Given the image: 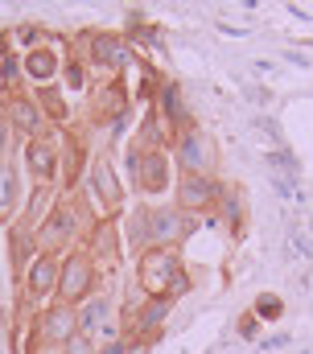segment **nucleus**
I'll list each match as a JSON object with an SVG mask.
<instances>
[{
    "label": "nucleus",
    "mask_w": 313,
    "mask_h": 354,
    "mask_svg": "<svg viewBox=\"0 0 313 354\" xmlns=\"http://www.w3.org/2000/svg\"><path fill=\"white\" fill-rule=\"evenodd\" d=\"M25 71H29L33 79H50V75H54V54H50V50H33V54L25 58Z\"/></svg>",
    "instance_id": "obj_11"
},
{
    "label": "nucleus",
    "mask_w": 313,
    "mask_h": 354,
    "mask_svg": "<svg viewBox=\"0 0 313 354\" xmlns=\"http://www.w3.org/2000/svg\"><path fill=\"white\" fill-rule=\"evenodd\" d=\"M177 235H181V214L177 210H156V214H149V239H153L156 248H165Z\"/></svg>",
    "instance_id": "obj_6"
},
{
    "label": "nucleus",
    "mask_w": 313,
    "mask_h": 354,
    "mask_svg": "<svg viewBox=\"0 0 313 354\" xmlns=\"http://www.w3.org/2000/svg\"><path fill=\"white\" fill-rule=\"evenodd\" d=\"M211 145H206V136L202 132H186V140H181V165H186V174H206V165H211Z\"/></svg>",
    "instance_id": "obj_4"
},
{
    "label": "nucleus",
    "mask_w": 313,
    "mask_h": 354,
    "mask_svg": "<svg viewBox=\"0 0 313 354\" xmlns=\"http://www.w3.org/2000/svg\"><path fill=\"white\" fill-rule=\"evenodd\" d=\"M165 309H169V301H153V305L145 309V326H156V322L165 317Z\"/></svg>",
    "instance_id": "obj_16"
},
{
    "label": "nucleus",
    "mask_w": 313,
    "mask_h": 354,
    "mask_svg": "<svg viewBox=\"0 0 313 354\" xmlns=\"http://www.w3.org/2000/svg\"><path fill=\"white\" fill-rule=\"evenodd\" d=\"M132 165L141 169L145 189H165V157H161V153H145V157H136Z\"/></svg>",
    "instance_id": "obj_8"
},
{
    "label": "nucleus",
    "mask_w": 313,
    "mask_h": 354,
    "mask_svg": "<svg viewBox=\"0 0 313 354\" xmlns=\"http://www.w3.org/2000/svg\"><path fill=\"white\" fill-rule=\"evenodd\" d=\"M58 272H62V268L54 264V256H42L37 264L29 268V292H37V297H42V292H50V288H54V280H58Z\"/></svg>",
    "instance_id": "obj_7"
},
{
    "label": "nucleus",
    "mask_w": 313,
    "mask_h": 354,
    "mask_svg": "<svg viewBox=\"0 0 313 354\" xmlns=\"http://www.w3.org/2000/svg\"><path fill=\"white\" fill-rule=\"evenodd\" d=\"M29 169L37 177H50L54 174V149H46V145H29Z\"/></svg>",
    "instance_id": "obj_10"
},
{
    "label": "nucleus",
    "mask_w": 313,
    "mask_h": 354,
    "mask_svg": "<svg viewBox=\"0 0 313 354\" xmlns=\"http://www.w3.org/2000/svg\"><path fill=\"white\" fill-rule=\"evenodd\" d=\"M95 58H99L103 66H120V62H124V46H120L116 37L99 33V37H95Z\"/></svg>",
    "instance_id": "obj_9"
},
{
    "label": "nucleus",
    "mask_w": 313,
    "mask_h": 354,
    "mask_svg": "<svg viewBox=\"0 0 313 354\" xmlns=\"http://www.w3.org/2000/svg\"><path fill=\"white\" fill-rule=\"evenodd\" d=\"M12 181H17V174H12V165H0V210H8V206H12V198H17Z\"/></svg>",
    "instance_id": "obj_13"
},
{
    "label": "nucleus",
    "mask_w": 313,
    "mask_h": 354,
    "mask_svg": "<svg viewBox=\"0 0 313 354\" xmlns=\"http://www.w3.org/2000/svg\"><path fill=\"white\" fill-rule=\"evenodd\" d=\"M58 288H62L66 301L87 297V288H91V264H87V256H71V260L62 264V272H58Z\"/></svg>",
    "instance_id": "obj_2"
},
{
    "label": "nucleus",
    "mask_w": 313,
    "mask_h": 354,
    "mask_svg": "<svg viewBox=\"0 0 313 354\" xmlns=\"http://www.w3.org/2000/svg\"><path fill=\"white\" fill-rule=\"evenodd\" d=\"M17 120H21V124H25V128H29V132H33V128H37V111H33V107H29V103H21V107H17Z\"/></svg>",
    "instance_id": "obj_17"
},
{
    "label": "nucleus",
    "mask_w": 313,
    "mask_h": 354,
    "mask_svg": "<svg viewBox=\"0 0 313 354\" xmlns=\"http://www.w3.org/2000/svg\"><path fill=\"white\" fill-rule=\"evenodd\" d=\"M12 256H17V268H21V264H25V260H29V239H25L21 231L12 235Z\"/></svg>",
    "instance_id": "obj_15"
},
{
    "label": "nucleus",
    "mask_w": 313,
    "mask_h": 354,
    "mask_svg": "<svg viewBox=\"0 0 313 354\" xmlns=\"http://www.w3.org/2000/svg\"><path fill=\"white\" fill-rule=\"evenodd\" d=\"M276 309H280V305H276L272 297H264V301H260V313H276Z\"/></svg>",
    "instance_id": "obj_18"
},
{
    "label": "nucleus",
    "mask_w": 313,
    "mask_h": 354,
    "mask_svg": "<svg viewBox=\"0 0 313 354\" xmlns=\"http://www.w3.org/2000/svg\"><path fill=\"white\" fill-rule=\"evenodd\" d=\"M0 149H4V124H0Z\"/></svg>",
    "instance_id": "obj_19"
},
{
    "label": "nucleus",
    "mask_w": 313,
    "mask_h": 354,
    "mask_svg": "<svg viewBox=\"0 0 313 354\" xmlns=\"http://www.w3.org/2000/svg\"><path fill=\"white\" fill-rule=\"evenodd\" d=\"M103 313H107V301H91V309H87V313L78 317V326H82V330H91V326H95V322H99Z\"/></svg>",
    "instance_id": "obj_14"
},
{
    "label": "nucleus",
    "mask_w": 313,
    "mask_h": 354,
    "mask_svg": "<svg viewBox=\"0 0 313 354\" xmlns=\"http://www.w3.org/2000/svg\"><path fill=\"white\" fill-rule=\"evenodd\" d=\"M215 194H219V185H215L211 177H202V174L181 177V206H206Z\"/></svg>",
    "instance_id": "obj_5"
},
{
    "label": "nucleus",
    "mask_w": 313,
    "mask_h": 354,
    "mask_svg": "<svg viewBox=\"0 0 313 354\" xmlns=\"http://www.w3.org/2000/svg\"><path fill=\"white\" fill-rule=\"evenodd\" d=\"M141 284L153 292L156 301H169L173 292H181L186 288V276H181V264H177V256L169 252V248H153V252H145V260H141Z\"/></svg>",
    "instance_id": "obj_1"
},
{
    "label": "nucleus",
    "mask_w": 313,
    "mask_h": 354,
    "mask_svg": "<svg viewBox=\"0 0 313 354\" xmlns=\"http://www.w3.org/2000/svg\"><path fill=\"white\" fill-rule=\"evenodd\" d=\"M95 181H99V189H103L107 202H120V185H116V177H111V165H107V161L95 165Z\"/></svg>",
    "instance_id": "obj_12"
},
{
    "label": "nucleus",
    "mask_w": 313,
    "mask_h": 354,
    "mask_svg": "<svg viewBox=\"0 0 313 354\" xmlns=\"http://www.w3.org/2000/svg\"><path fill=\"white\" fill-rule=\"evenodd\" d=\"M75 330H78V317L66 309V305H58V309H46V313H42V338L66 342Z\"/></svg>",
    "instance_id": "obj_3"
}]
</instances>
